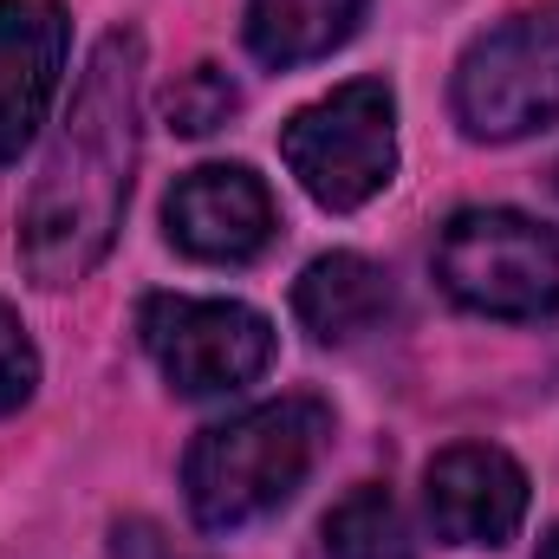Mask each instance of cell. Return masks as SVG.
<instances>
[{
	"label": "cell",
	"instance_id": "8",
	"mask_svg": "<svg viewBox=\"0 0 559 559\" xmlns=\"http://www.w3.org/2000/svg\"><path fill=\"white\" fill-rule=\"evenodd\" d=\"M527 468L495 442H455L423 468V508L442 547H508L527 521Z\"/></svg>",
	"mask_w": 559,
	"mask_h": 559
},
{
	"label": "cell",
	"instance_id": "1",
	"mask_svg": "<svg viewBox=\"0 0 559 559\" xmlns=\"http://www.w3.org/2000/svg\"><path fill=\"white\" fill-rule=\"evenodd\" d=\"M138 92L143 33L111 26L92 46L85 79L59 118V138L33 176L26 209H20V267L46 293L85 280L124 228L131 169H138Z\"/></svg>",
	"mask_w": 559,
	"mask_h": 559
},
{
	"label": "cell",
	"instance_id": "4",
	"mask_svg": "<svg viewBox=\"0 0 559 559\" xmlns=\"http://www.w3.org/2000/svg\"><path fill=\"white\" fill-rule=\"evenodd\" d=\"M436 280L481 319H554L559 235L521 209H462L436 241Z\"/></svg>",
	"mask_w": 559,
	"mask_h": 559
},
{
	"label": "cell",
	"instance_id": "3",
	"mask_svg": "<svg viewBox=\"0 0 559 559\" xmlns=\"http://www.w3.org/2000/svg\"><path fill=\"white\" fill-rule=\"evenodd\" d=\"M280 156L319 209L332 215L365 209L397 176V92L384 79H352L325 92L319 105L286 118Z\"/></svg>",
	"mask_w": 559,
	"mask_h": 559
},
{
	"label": "cell",
	"instance_id": "9",
	"mask_svg": "<svg viewBox=\"0 0 559 559\" xmlns=\"http://www.w3.org/2000/svg\"><path fill=\"white\" fill-rule=\"evenodd\" d=\"M72 52V20L59 0H0V163L39 138L59 72Z\"/></svg>",
	"mask_w": 559,
	"mask_h": 559
},
{
	"label": "cell",
	"instance_id": "6",
	"mask_svg": "<svg viewBox=\"0 0 559 559\" xmlns=\"http://www.w3.org/2000/svg\"><path fill=\"white\" fill-rule=\"evenodd\" d=\"M138 338L150 365L182 397H228L267 378L280 338L241 299H195V293H150L138 306Z\"/></svg>",
	"mask_w": 559,
	"mask_h": 559
},
{
	"label": "cell",
	"instance_id": "14",
	"mask_svg": "<svg viewBox=\"0 0 559 559\" xmlns=\"http://www.w3.org/2000/svg\"><path fill=\"white\" fill-rule=\"evenodd\" d=\"M33 391H39V352H33V338H26L20 312L0 299V417L26 411Z\"/></svg>",
	"mask_w": 559,
	"mask_h": 559
},
{
	"label": "cell",
	"instance_id": "2",
	"mask_svg": "<svg viewBox=\"0 0 559 559\" xmlns=\"http://www.w3.org/2000/svg\"><path fill=\"white\" fill-rule=\"evenodd\" d=\"M332 411L319 397H274L228 423H209L182 455V495L202 534H235L280 514L319 468Z\"/></svg>",
	"mask_w": 559,
	"mask_h": 559
},
{
	"label": "cell",
	"instance_id": "16",
	"mask_svg": "<svg viewBox=\"0 0 559 559\" xmlns=\"http://www.w3.org/2000/svg\"><path fill=\"white\" fill-rule=\"evenodd\" d=\"M554 189H559V169H554Z\"/></svg>",
	"mask_w": 559,
	"mask_h": 559
},
{
	"label": "cell",
	"instance_id": "5",
	"mask_svg": "<svg viewBox=\"0 0 559 559\" xmlns=\"http://www.w3.org/2000/svg\"><path fill=\"white\" fill-rule=\"evenodd\" d=\"M455 118L481 143L534 138L559 118V0L488 26L455 66Z\"/></svg>",
	"mask_w": 559,
	"mask_h": 559
},
{
	"label": "cell",
	"instance_id": "13",
	"mask_svg": "<svg viewBox=\"0 0 559 559\" xmlns=\"http://www.w3.org/2000/svg\"><path fill=\"white\" fill-rule=\"evenodd\" d=\"M235 111H241V92H235V79H228L222 66H189V72L163 92V118H169V131H182V138H209V131H222Z\"/></svg>",
	"mask_w": 559,
	"mask_h": 559
},
{
	"label": "cell",
	"instance_id": "15",
	"mask_svg": "<svg viewBox=\"0 0 559 559\" xmlns=\"http://www.w3.org/2000/svg\"><path fill=\"white\" fill-rule=\"evenodd\" d=\"M534 559H559V527L547 534V540H540V554H534Z\"/></svg>",
	"mask_w": 559,
	"mask_h": 559
},
{
	"label": "cell",
	"instance_id": "10",
	"mask_svg": "<svg viewBox=\"0 0 559 559\" xmlns=\"http://www.w3.org/2000/svg\"><path fill=\"white\" fill-rule=\"evenodd\" d=\"M293 312L319 345H358L397 319V286L365 254H319L293 280Z\"/></svg>",
	"mask_w": 559,
	"mask_h": 559
},
{
	"label": "cell",
	"instance_id": "11",
	"mask_svg": "<svg viewBox=\"0 0 559 559\" xmlns=\"http://www.w3.org/2000/svg\"><path fill=\"white\" fill-rule=\"evenodd\" d=\"M365 20V0H248V52L261 66H312L338 52Z\"/></svg>",
	"mask_w": 559,
	"mask_h": 559
},
{
	"label": "cell",
	"instance_id": "12",
	"mask_svg": "<svg viewBox=\"0 0 559 559\" xmlns=\"http://www.w3.org/2000/svg\"><path fill=\"white\" fill-rule=\"evenodd\" d=\"M319 540H325V559H417V540H411L404 508H397L391 488H378V481L352 488V495L325 514Z\"/></svg>",
	"mask_w": 559,
	"mask_h": 559
},
{
	"label": "cell",
	"instance_id": "7",
	"mask_svg": "<svg viewBox=\"0 0 559 559\" xmlns=\"http://www.w3.org/2000/svg\"><path fill=\"white\" fill-rule=\"evenodd\" d=\"M163 235L202 267H248L274 248L280 209L248 163H202L163 195Z\"/></svg>",
	"mask_w": 559,
	"mask_h": 559
}]
</instances>
